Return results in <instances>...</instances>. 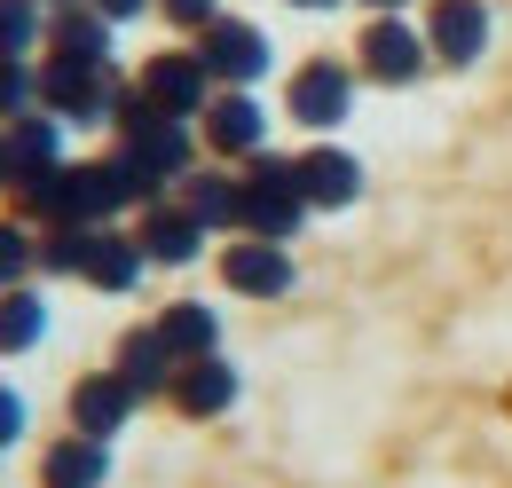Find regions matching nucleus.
<instances>
[{"label":"nucleus","mask_w":512,"mask_h":488,"mask_svg":"<svg viewBox=\"0 0 512 488\" xmlns=\"http://www.w3.org/2000/svg\"><path fill=\"white\" fill-rule=\"evenodd\" d=\"M111 134H119V150L142 166V182L158 189V197H166V189H182V182L197 174V126L150 111L134 79L119 87V103H111Z\"/></svg>","instance_id":"obj_1"},{"label":"nucleus","mask_w":512,"mask_h":488,"mask_svg":"<svg viewBox=\"0 0 512 488\" xmlns=\"http://www.w3.org/2000/svg\"><path fill=\"white\" fill-rule=\"evenodd\" d=\"M119 63H71V56H40V111L64 126H111L119 103Z\"/></svg>","instance_id":"obj_2"},{"label":"nucleus","mask_w":512,"mask_h":488,"mask_svg":"<svg viewBox=\"0 0 512 488\" xmlns=\"http://www.w3.org/2000/svg\"><path fill=\"white\" fill-rule=\"evenodd\" d=\"M355 95H363V71L339 56H308L292 79H284V119L308 126V134H339L355 119Z\"/></svg>","instance_id":"obj_3"},{"label":"nucleus","mask_w":512,"mask_h":488,"mask_svg":"<svg viewBox=\"0 0 512 488\" xmlns=\"http://www.w3.org/2000/svg\"><path fill=\"white\" fill-rule=\"evenodd\" d=\"M245 174V229L237 237H268V244H292L308 229V197L292 182V158H276V150H260L253 166H237Z\"/></svg>","instance_id":"obj_4"},{"label":"nucleus","mask_w":512,"mask_h":488,"mask_svg":"<svg viewBox=\"0 0 512 488\" xmlns=\"http://www.w3.org/2000/svg\"><path fill=\"white\" fill-rule=\"evenodd\" d=\"M197 150L213 166H253L268 150V111L253 87H213V103L197 111Z\"/></svg>","instance_id":"obj_5"},{"label":"nucleus","mask_w":512,"mask_h":488,"mask_svg":"<svg viewBox=\"0 0 512 488\" xmlns=\"http://www.w3.org/2000/svg\"><path fill=\"white\" fill-rule=\"evenodd\" d=\"M355 71H363L371 87H418V79L434 71L426 24H410V16H371L363 40H355Z\"/></svg>","instance_id":"obj_6"},{"label":"nucleus","mask_w":512,"mask_h":488,"mask_svg":"<svg viewBox=\"0 0 512 488\" xmlns=\"http://www.w3.org/2000/svg\"><path fill=\"white\" fill-rule=\"evenodd\" d=\"M197 63L213 71V87H253V79H268V63H276V48H268V32L260 24H245V16H213L205 32H197Z\"/></svg>","instance_id":"obj_7"},{"label":"nucleus","mask_w":512,"mask_h":488,"mask_svg":"<svg viewBox=\"0 0 512 488\" xmlns=\"http://www.w3.org/2000/svg\"><path fill=\"white\" fill-rule=\"evenodd\" d=\"M134 87H142V103H150V111L190 119V126H197V111L213 103V71L197 63V48H158V56H142Z\"/></svg>","instance_id":"obj_8"},{"label":"nucleus","mask_w":512,"mask_h":488,"mask_svg":"<svg viewBox=\"0 0 512 488\" xmlns=\"http://www.w3.org/2000/svg\"><path fill=\"white\" fill-rule=\"evenodd\" d=\"M79 205H87V221H127V213H142V205H158V189L142 182V166L111 142L103 158L79 166Z\"/></svg>","instance_id":"obj_9"},{"label":"nucleus","mask_w":512,"mask_h":488,"mask_svg":"<svg viewBox=\"0 0 512 488\" xmlns=\"http://www.w3.org/2000/svg\"><path fill=\"white\" fill-rule=\"evenodd\" d=\"M205 237H213V229L197 221L182 197H158V205H142V213H134V244H142V260H150V268H190L197 252H205Z\"/></svg>","instance_id":"obj_10"},{"label":"nucleus","mask_w":512,"mask_h":488,"mask_svg":"<svg viewBox=\"0 0 512 488\" xmlns=\"http://www.w3.org/2000/svg\"><path fill=\"white\" fill-rule=\"evenodd\" d=\"M292 182L308 197V213H347V205L363 197V158L339 150V142H308V150L292 158Z\"/></svg>","instance_id":"obj_11"},{"label":"nucleus","mask_w":512,"mask_h":488,"mask_svg":"<svg viewBox=\"0 0 512 488\" xmlns=\"http://www.w3.org/2000/svg\"><path fill=\"white\" fill-rule=\"evenodd\" d=\"M292 252L284 244H268V237H237V244H221V284L237 292V300H284L292 292Z\"/></svg>","instance_id":"obj_12"},{"label":"nucleus","mask_w":512,"mask_h":488,"mask_svg":"<svg viewBox=\"0 0 512 488\" xmlns=\"http://www.w3.org/2000/svg\"><path fill=\"white\" fill-rule=\"evenodd\" d=\"M426 48L449 71H473L489 56V0H434L426 8Z\"/></svg>","instance_id":"obj_13"},{"label":"nucleus","mask_w":512,"mask_h":488,"mask_svg":"<svg viewBox=\"0 0 512 488\" xmlns=\"http://www.w3.org/2000/svg\"><path fill=\"white\" fill-rule=\"evenodd\" d=\"M134 410H142V394H134L119 370H87V378L71 386V433H87V441H111V433H127Z\"/></svg>","instance_id":"obj_14"},{"label":"nucleus","mask_w":512,"mask_h":488,"mask_svg":"<svg viewBox=\"0 0 512 488\" xmlns=\"http://www.w3.org/2000/svg\"><path fill=\"white\" fill-rule=\"evenodd\" d=\"M174 197L190 205L213 237H237V229H245V174H237V166H197Z\"/></svg>","instance_id":"obj_15"},{"label":"nucleus","mask_w":512,"mask_h":488,"mask_svg":"<svg viewBox=\"0 0 512 488\" xmlns=\"http://www.w3.org/2000/svg\"><path fill=\"white\" fill-rule=\"evenodd\" d=\"M142 244H134V229H119V221H95L87 229V268H79V284H95V292H134L142 284Z\"/></svg>","instance_id":"obj_16"},{"label":"nucleus","mask_w":512,"mask_h":488,"mask_svg":"<svg viewBox=\"0 0 512 488\" xmlns=\"http://www.w3.org/2000/svg\"><path fill=\"white\" fill-rule=\"evenodd\" d=\"M182 418H221V410H237V370H229V355H197V363L174 370V394H166Z\"/></svg>","instance_id":"obj_17"},{"label":"nucleus","mask_w":512,"mask_h":488,"mask_svg":"<svg viewBox=\"0 0 512 488\" xmlns=\"http://www.w3.org/2000/svg\"><path fill=\"white\" fill-rule=\"evenodd\" d=\"M111 370L127 378L142 402H158V394H174V370H182V363H174V347H166L150 323H134L127 339H119V355H111Z\"/></svg>","instance_id":"obj_18"},{"label":"nucleus","mask_w":512,"mask_h":488,"mask_svg":"<svg viewBox=\"0 0 512 488\" xmlns=\"http://www.w3.org/2000/svg\"><path fill=\"white\" fill-rule=\"evenodd\" d=\"M111 16H95L87 0H64L48 8V56H71V63H111Z\"/></svg>","instance_id":"obj_19"},{"label":"nucleus","mask_w":512,"mask_h":488,"mask_svg":"<svg viewBox=\"0 0 512 488\" xmlns=\"http://www.w3.org/2000/svg\"><path fill=\"white\" fill-rule=\"evenodd\" d=\"M103 481H111V441L64 433L40 449V488H103Z\"/></svg>","instance_id":"obj_20"},{"label":"nucleus","mask_w":512,"mask_h":488,"mask_svg":"<svg viewBox=\"0 0 512 488\" xmlns=\"http://www.w3.org/2000/svg\"><path fill=\"white\" fill-rule=\"evenodd\" d=\"M150 331H158V339L174 347V363H197V355H221V307H205V300H166Z\"/></svg>","instance_id":"obj_21"},{"label":"nucleus","mask_w":512,"mask_h":488,"mask_svg":"<svg viewBox=\"0 0 512 488\" xmlns=\"http://www.w3.org/2000/svg\"><path fill=\"white\" fill-rule=\"evenodd\" d=\"M8 158H16V174H48V166H64V119H48L40 103H32L24 119H8Z\"/></svg>","instance_id":"obj_22"},{"label":"nucleus","mask_w":512,"mask_h":488,"mask_svg":"<svg viewBox=\"0 0 512 488\" xmlns=\"http://www.w3.org/2000/svg\"><path fill=\"white\" fill-rule=\"evenodd\" d=\"M40 339H48V300H40L32 284L0 292V355H32Z\"/></svg>","instance_id":"obj_23"},{"label":"nucleus","mask_w":512,"mask_h":488,"mask_svg":"<svg viewBox=\"0 0 512 488\" xmlns=\"http://www.w3.org/2000/svg\"><path fill=\"white\" fill-rule=\"evenodd\" d=\"M40 276V229L32 221H0V292Z\"/></svg>","instance_id":"obj_24"},{"label":"nucleus","mask_w":512,"mask_h":488,"mask_svg":"<svg viewBox=\"0 0 512 488\" xmlns=\"http://www.w3.org/2000/svg\"><path fill=\"white\" fill-rule=\"evenodd\" d=\"M32 103H40V63L32 56H0V126L24 119Z\"/></svg>","instance_id":"obj_25"},{"label":"nucleus","mask_w":512,"mask_h":488,"mask_svg":"<svg viewBox=\"0 0 512 488\" xmlns=\"http://www.w3.org/2000/svg\"><path fill=\"white\" fill-rule=\"evenodd\" d=\"M79 268H87V221L40 229V276H79Z\"/></svg>","instance_id":"obj_26"},{"label":"nucleus","mask_w":512,"mask_h":488,"mask_svg":"<svg viewBox=\"0 0 512 488\" xmlns=\"http://www.w3.org/2000/svg\"><path fill=\"white\" fill-rule=\"evenodd\" d=\"M150 8H158L174 32H205V24L221 16V0H150Z\"/></svg>","instance_id":"obj_27"},{"label":"nucleus","mask_w":512,"mask_h":488,"mask_svg":"<svg viewBox=\"0 0 512 488\" xmlns=\"http://www.w3.org/2000/svg\"><path fill=\"white\" fill-rule=\"evenodd\" d=\"M24 426H32L24 394H16V386H0V449H16V441H24Z\"/></svg>","instance_id":"obj_28"},{"label":"nucleus","mask_w":512,"mask_h":488,"mask_svg":"<svg viewBox=\"0 0 512 488\" xmlns=\"http://www.w3.org/2000/svg\"><path fill=\"white\" fill-rule=\"evenodd\" d=\"M87 8H95V16H111V24H134L150 0H87Z\"/></svg>","instance_id":"obj_29"},{"label":"nucleus","mask_w":512,"mask_h":488,"mask_svg":"<svg viewBox=\"0 0 512 488\" xmlns=\"http://www.w3.org/2000/svg\"><path fill=\"white\" fill-rule=\"evenodd\" d=\"M16 182V158H8V126H0V189Z\"/></svg>","instance_id":"obj_30"},{"label":"nucleus","mask_w":512,"mask_h":488,"mask_svg":"<svg viewBox=\"0 0 512 488\" xmlns=\"http://www.w3.org/2000/svg\"><path fill=\"white\" fill-rule=\"evenodd\" d=\"M363 8H371V16H402V0H363Z\"/></svg>","instance_id":"obj_31"},{"label":"nucleus","mask_w":512,"mask_h":488,"mask_svg":"<svg viewBox=\"0 0 512 488\" xmlns=\"http://www.w3.org/2000/svg\"><path fill=\"white\" fill-rule=\"evenodd\" d=\"M284 8H308V16H323V8H339V0H284Z\"/></svg>","instance_id":"obj_32"},{"label":"nucleus","mask_w":512,"mask_h":488,"mask_svg":"<svg viewBox=\"0 0 512 488\" xmlns=\"http://www.w3.org/2000/svg\"><path fill=\"white\" fill-rule=\"evenodd\" d=\"M40 8H64V0H40Z\"/></svg>","instance_id":"obj_33"}]
</instances>
